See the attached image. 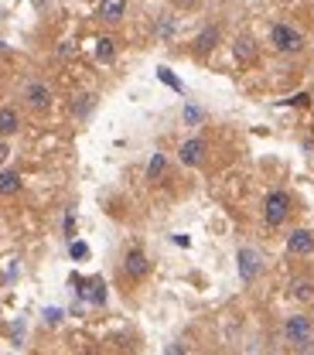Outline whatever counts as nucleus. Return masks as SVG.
Returning a JSON list of instances; mask_svg holds the SVG:
<instances>
[{"mask_svg":"<svg viewBox=\"0 0 314 355\" xmlns=\"http://www.w3.org/2000/svg\"><path fill=\"white\" fill-rule=\"evenodd\" d=\"M21 130V113L14 106H0V140L14 137Z\"/></svg>","mask_w":314,"mask_h":355,"instance_id":"6e6552de","label":"nucleus"},{"mask_svg":"<svg viewBox=\"0 0 314 355\" xmlns=\"http://www.w3.org/2000/svg\"><path fill=\"white\" fill-rule=\"evenodd\" d=\"M178 158H181V164L199 168V164H202V158H205V140H202V137L185 140V144H181V151H178Z\"/></svg>","mask_w":314,"mask_h":355,"instance_id":"423d86ee","label":"nucleus"},{"mask_svg":"<svg viewBox=\"0 0 314 355\" xmlns=\"http://www.w3.org/2000/svg\"><path fill=\"white\" fill-rule=\"evenodd\" d=\"M284 342L291 349H308L314 342V321L308 314H291L284 321Z\"/></svg>","mask_w":314,"mask_h":355,"instance_id":"f257e3e1","label":"nucleus"},{"mask_svg":"<svg viewBox=\"0 0 314 355\" xmlns=\"http://www.w3.org/2000/svg\"><path fill=\"white\" fill-rule=\"evenodd\" d=\"M287 253L291 257H311L314 253V233L311 229H294L287 236Z\"/></svg>","mask_w":314,"mask_h":355,"instance_id":"39448f33","label":"nucleus"},{"mask_svg":"<svg viewBox=\"0 0 314 355\" xmlns=\"http://www.w3.org/2000/svg\"><path fill=\"white\" fill-rule=\"evenodd\" d=\"M113 55H116V41H113V38H100L96 58H100V62H113Z\"/></svg>","mask_w":314,"mask_h":355,"instance_id":"dca6fc26","label":"nucleus"},{"mask_svg":"<svg viewBox=\"0 0 314 355\" xmlns=\"http://www.w3.org/2000/svg\"><path fill=\"white\" fill-rule=\"evenodd\" d=\"M96 14H100V21H106V24H116L126 14V0H100Z\"/></svg>","mask_w":314,"mask_h":355,"instance_id":"1a4fd4ad","label":"nucleus"},{"mask_svg":"<svg viewBox=\"0 0 314 355\" xmlns=\"http://www.w3.org/2000/svg\"><path fill=\"white\" fill-rule=\"evenodd\" d=\"M21 188H24V181L17 171L0 168V198H14V195H21Z\"/></svg>","mask_w":314,"mask_h":355,"instance_id":"9d476101","label":"nucleus"},{"mask_svg":"<svg viewBox=\"0 0 314 355\" xmlns=\"http://www.w3.org/2000/svg\"><path fill=\"white\" fill-rule=\"evenodd\" d=\"M164 171H168V158H164V154H154L150 164H147V181H161Z\"/></svg>","mask_w":314,"mask_h":355,"instance_id":"2eb2a0df","label":"nucleus"},{"mask_svg":"<svg viewBox=\"0 0 314 355\" xmlns=\"http://www.w3.org/2000/svg\"><path fill=\"white\" fill-rule=\"evenodd\" d=\"M270 45L280 52V55H298V52H304V34L294 28V24H273L270 28Z\"/></svg>","mask_w":314,"mask_h":355,"instance_id":"f03ea898","label":"nucleus"},{"mask_svg":"<svg viewBox=\"0 0 314 355\" xmlns=\"http://www.w3.org/2000/svg\"><path fill=\"white\" fill-rule=\"evenodd\" d=\"M7 154H10V147H7V140H0V164L7 161Z\"/></svg>","mask_w":314,"mask_h":355,"instance_id":"412c9836","label":"nucleus"},{"mask_svg":"<svg viewBox=\"0 0 314 355\" xmlns=\"http://www.w3.org/2000/svg\"><path fill=\"white\" fill-rule=\"evenodd\" d=\"M175 7H181V10H195V7H202V0H175Z\"/></svg>","mask_w":314,"mask_h":355,"instance_id":"a211bd4d","label":"nucleus"},{"mask_svg":"<svg viewBox=\"0 0 314 355\" xmlns=\"http://www.w3.org/2000/svg\"><path fill=\"white\" fill-rule=\"evenodd\" d=\"M199 116H202V113H199L195 106H188V109H185V120H199Z\"/></svg>","mask_w":314,"mask_h":355,"instance_id":"aec40b11","label":"nucleus"},{"mask_svg":"<svg viewBox=\"0 0 314 355\" xmlns=\"http://www.w3.org/2000/svg\"><path fill=\"white\" fill-rule=\"evenodd\" d=\"M218 34H222V31H218V24H209V28L195 38V52H199V55L212 52V48H215V41H218Z\"/></svg>","mask_w":314,"mask_h":355,"instance_id":"f8f14e48","label":"nucleus"},{"mask_svg":"<svg viewBox=\"0 0 314 355\" xmlns=\"http://www.w3.org/2000/svg\"><path fill=\"white\" fill-rule=\"evenodd\" d=\"M232 52H236L239 62H253V58H256V41H253L249 34H239L236 45H232Z\"/></svg>","mask_w":314,"mask_h":355,"instance_id":"9b49d317","label":"nucleus"},{"mask_svg":"<svg viewBox=\"0 0 314 355\" xmlns=\"http://www.w3.org/2000/svg\"><path fill=\"white\" fill-rule=\"evenodd\" d=\"M24 106L31 109V113H48L52 109V89L45 86V83H27L24 86Z\"/></svg>","mask_w":314,"mask_h":355,"instance_id":"20e7f679","label":"nucleus"},{"mask_svg":"<svg viewBox=\"0 0 314 355\" xmlns=\"http://www.w3.org/2000/svg\"><path fill=\"white\" fill-rule=\"evenodd\" d=\"M256 270H260L256 253H253V250H243V253H239V273H243L246 280H253V277H256Z\"/></svg>","mask_w":314,"mask_h":355,"instance_id":"ddd939ff","label":"nucleus"},{"mask_svg":"<svg viewBox=\"0 0 314 355\" xmlns=\"http://www.w3.org/2000/svg\"><path fill=\"white\" fill-rule=\"evenodd\" d=\"M72 109H76V116H86V113L93 109V92H82V99H76Z\"/></svg>","mask_w":314,"mask_h":355,"instance_id":"f3484780","label":"nucleus"},{"mask_svg":"<svg viewBox=\"0 0 314 355\" xmlns=\"http://www.w3.org/2000/svg\"><path fill=\"white\" fill-rule=\"evenodd\" d=\"M287 215H291V195L287 191H270L267 198H263V222L270 226V229H277V226H284L287 222Z\"/></svg>","mask_w":314,"mask_h":355,"instance_id":"7ed1b4c3","label":"nucleus"},{"mask_svg":"<svg viewBox=\"0 0 314 355\" xmlns=\"http://www.w3.org/2000/svg\"><path fill=\"white\" fill-rule=\"evenodd\" d=\"M171 31H175V24H171V21H161V24H157V34H161V38H168Z\"/></svg>","mask_w":314,"mask_h":355,"instance_id":"6ab92c4d","label":"nucleus"},{"mask_svg":"<svg viewBox=\"0 0 314 355\" xmlns=\"http://www.w3.org/2000/svg\"><path fill=\"white\" fill-rule=\"evenodd\" d=\"M123 270H126V277H130V280L147 277V270H150V263H147V253H144V250H130V253L123 257Z\"/></svg>","mask_w":314,"mask_h":355,"instance_id":"0eeeda50","label":"nucleus"},{"mask_svg":"<svg viewBox=\"0 0 314 355\" xmlns=\"http://www.w3.org/2000/svg\"><path fill=\"white\" fill-rule=\"evenodd\" d=\"M291 294H294L298 301H311V297H314V280H311V277H298Z\"/></svg>","mask_w":314,"mask_h":355,"instance_id":"4468645a","label":"nucleus"}]
</instances>
